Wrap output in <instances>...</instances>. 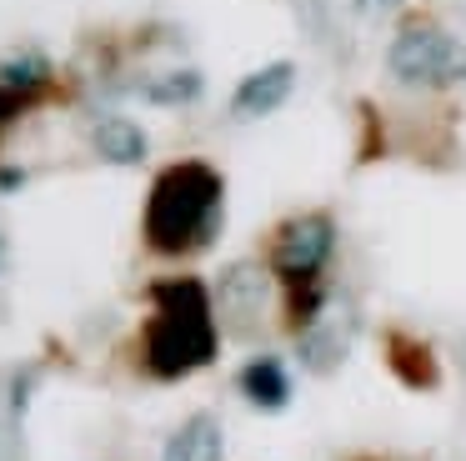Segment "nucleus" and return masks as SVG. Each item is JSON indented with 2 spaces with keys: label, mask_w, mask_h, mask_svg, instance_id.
<instances>
[{
  "label": "nucleus",
  "mask_w": 466,
  "mask_h": 461,
  "mask_svg": "<svg viewBox=\"0 0 466 461\" xmlns=\"http://www.w3.org/2000/svg\"><path fill=\"white\" fill-rule=\"evenodd\" d=\"M216 316H221L226 336L236 341H256L266 326V311H271V266L261 261H231V266L216 276V296H211Z\"/></svg>",
  "instance_id": "39448f33"
},
{
  "label": "nucleus",
  "mask_w": 466,
  "mask_h": 461,
  "mask_svg": "<svg viewBox=\"0 0 466 461\" xmlns=\"http://www.w3.org/2000/svg\"><path fill=\"white\" fill-rule=\"evenodd\" d=\"M21 106H25V96H15V90H5V86H0V120H11Z\"/></svg>",
  "instance_id": "dca6fc26"
},
{
  "label": "nucleus",
  "mask_w": 466,
  "mask_h": 461,
  "mask_svg": "<svg viewBox=\"0 0 466 461\" xmlns=\"http://www.w3.org/2000/svg\"><path fill=\"white\" fill-rule=\"evenodd\" d=\"M226 226V180L206 160H176L146 196V246L161 256L211 251Z\"/></svg>",
  "instance_id": "f257e3e1"
},
{
  "label": "nucleus",
  "mask_w": 466,
  "mask_h": 461,
  "mask_svg": "<svg viewBox=\"0 0 466 461\" xmlns=\"http://www.w3.org/2000/svg\"><path fill=\"white\" fill-rule=\"evenodd\" d=\"M25 186V170L21 166H0V190L11 196V190H21Z\"/></svg>",
  "instance_id": "2eb2a0df"
},
{
  "label": "nucleus",
  "mask_w": 466,
  "mask_h": 461,
  "mask_svg": "<svg viewBox=\"0 0 466 461\" xmlns=\"http://www.w3.org/2000/svg\"><path fill=\"white\" fill-rule=\"evenodd\" d=\"M0 271H5V236H0Z\"/></svg>",
  "instance_id": "f3484780"
},
{
  "label": "nucleus",
  "mask_w": 466,
  "mask_h": 461,
  "mask_svg": "<svg viewBox=\"0 0 466 461\" xmlns=\"http://www.w3.org/2000/svg\"><path fill=\"white\" fill-rule=\"evenodd\" d=\"M141 96L151 100V106H196V100L206 96V76L196 66H176V70H166V76L146 80Z\"/></svg>",
  "instance_id": "f8f14e48"
},
{
  "label": "nucleus",
  "mask_w": 466,
  "mask_h": 461,
  "mask_svg": "<svg viewBox=\"0 0 466 461\" xmlns=\"http://www.w3.org/2000/svg\"><path fill=\"white\" fill-rule=\"evenodd\" d=\"M236 386H241V396L251 401L256 411H286L291 406V371H286V361L271 356V351L246 361Z\"/></svg>",
  "instance_id": "1a4fd4ad"
},
{
  "label": "nucleus",
  "mask_w": 466,
  "mask_h": 461,
  "mask_svg": "<svg viewBox=\"0 0 466 461\" xmlns=\"http://www.w3.org/2000/svg\"><path fill=\"white\" fill-rule=\"evenodd\" d=\"M386 70L396 86L411 90H441L461 70V46L451 30H441L436 20H406L386 46Z\"/></svg>",
  "instance_id": "7ed1b4c3"
},
{
  "label": "nucleus",
  "mask_w": 466,
  "mask_h": 461,
  "mask_svg": "<svg viewBox=\"0 0 466 461\" xmlns=\"http://www.w3.org/2000/svg\"><path fill=\"white\" fill-rule=\"evenodd\" d=\"M386 366H391L396 376L406 381V386H416V391L436 386L431 346H426V341H416V336H401V331H391V336H386Z\"/></svg>",
  "instance_id": "9b49d317"
},
{
  "label": "nucleus",
  "mask_w": 466,
  "mask_h": 461,
  "mask_svg": "<svg viewBox=\"0 0 466 461\" xmlns=\"http://www.w3.org/2000/svg\"><path fill=\"white\" fill-rule=\"evenodd\" d=\"M461 366H466V341H461Z\"/></svg>",
  "instance_id": "a211bd4d"
},
{
  "label": "nucleus",
  "mask_w": 466,
  "mask_h": 461,
  "mask_svg": "<svg viewBox=\"0 0 466 461\" xmlns=\"http://www.w3.org/2000/svg\"><path fill=\"white\" fill-rule=\"evenodd\" d=\"M91 150L106 166H141L151 140H146V130L136 126L131 116H101L91 126Z\"/></svg>",
  "instance_id": "9d476101"
},
{
  "label": "nucleus",
  "mask_w": 466,
  "mask_h": 461,
  "mask_svg": "<svg viewBox=\"0 0 466 461\" xmlns=\"http://www.w3.org/2000/svg\"><path fill=\"white\" fill-rule=\"evenodd\" d=\"M46 80H51V60H46L41 50H21V56L0 60V86L15 90V96H35Z\"/></svg>",
  "instance_id": "ddd939ff"
},
{
  "label": "nucleus",
  "mask_w": 466,
  "mask_h": 461,
  "mask_svg": "<svg viewBox=\"0 0 466 461\" xmlns=\"http://www.w3.org/2000/svg\"><path fill=\"white\" fill-rule=\"evenodd\" d=\"M336 256V220L326 210H301L271 236V276L286 286H311Z\"/></svg>",
  "instance_id": "20e7f679"
},
{
  "label": "nucleus",
  "mask_w": 466,
  "mask_h": 461,
  "mask_svg": "<svg viewBox=\"0 0 466 461\" xmlns=\"http://www.w3.org/2000/svg\"><path fill=\"white\" fill-rule=\"evenodd\" d=\"M346 356H351V331H346L341 316H331V306H326L311 326L296 331V361H301L311 376H331Z\"/></svg>",
  "instance_id": "0eeeda50"
},
{
  "label": "nucleus",
  "mask_w": 466,
  "mask_h": 461,
  "mask_svg": "<svg viewBox=\"0 0 466 461\" xmlns=\"http://www.w3.org/2000/svg\"><path fill=\"white\" fill-rule=\"evenodd\" d=\"M296 90V60H266L256 66L241 86L231 90V116L236 120H261L271 110H281Z\"/></svg>",
  "instance_id": "423d86ee"
},
{
  "label": "nucleus",
  "mask_w": 466,
  "mask_h": 461,
  "mask_svg": "<svg viewBox=\"0 0 466 461\" xmlns=\"http://www.w3.org/2000/svg\"><path fill=\"white\" fill-rule=\"evenodd\" d=\"M156 316L141 331V361L156 381H181L191 371L211 366L221 336H216V306L211 291L196 276H171L151 286Z\"/></svg>",
  "instance_id": "f03ea898"
},
{
  "label": "nucleus",
  "mask_w": 466,
  "mask_h": 461,
  "mask_svg": "<svg viewBox=\"0 0 466 461\" xmlns=\"http://www.w3.org/2000/svg\"><path fill=\"white\" fill-rule=\"evenodd\" d=\"M221 456H226V426L211 411H191L161 446V461H221Z\"/></svg>",
  "instance_id": "6e6552de"
},
{
  "label": "nucleus",
  "mask_w": 466,
  "mask_h": 461,
  "mask_svg": "<svg viewBox=\"0 0 466 461\" xmlns=\"http://www.w3.org/2000/svg\"><path fill=\"white\" fill-rule=\"evenodd\" d=\"M351 10H361V15H396V10L406 5V0H346Z\"/></svg>",
  "instance_id": "4468645a"
}]
</instances>
